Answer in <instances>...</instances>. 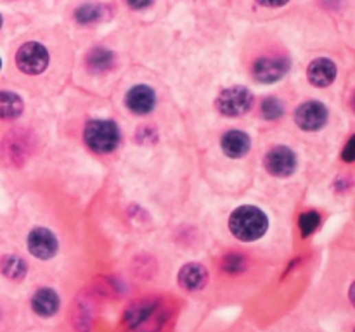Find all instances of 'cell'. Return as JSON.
<instances>
[{
    "label": "cell",
    "mask_w": 355,
    "mask_h": 332,
    "mask_svg": "<svg viewBox=\"0 0 355 332\" xmlns=\"http://www.w3.org/2000/svg\"><path fill=\"white\" fill-rule=\"evenodd\" d=\"M265 170L274 177H288L297 168V156L290 147L284 145H277V147L271 149L264 159Z\"/></svg>",
    "instance_id": "cell-5"
},
{
    "label": "cell",
    "mask_w": 355,
    "mask_h": 332,
    "mask_svg": "<svg viewBox=\"0 0 355 332\" xmlns=\"http://www.w3.org/2000/svg\"><path fill=\"white\" fill-rule=\"evenodd\" d=\"M262 112L267 119H277L279 116H283V104H281L279 99L268 97L262 104Z\"/></svg>",
    "instance_id": "cell-20"
},
{
    "label": "cell",
    "mask_w": 355,
    "mask_h": 332,
    "mask_svg": "<svg viewBox=\"0 0 355 332\" xmlns=\"http://www.w3.org/2000/svg\"><path fill=\"white\" fill-rule=\"evenodd\" d=\"M288 0H258V4L265 5V8H279V5L286 4Z\"/></svg>",
    "instance_id": "cell-24"
},
{
    "label": "cell",
    "mask_w": 355,
    "mask_h": 332,
    "mask_svg": "<svg viewBox=\"0 0 355 332\" xmlns=\"http://www.w3.org/2000/svg\"><path fill=\"white\" fill-rule=\"evenodd\" d=\"M253 106V95L244 87H231L217 99V109L224 116H241Z\"/></svg>",
    "instance_id": "cell-4"
},
{
    "label": "cell",
    "mask_w": 355,
    "mask_h": 332,
    "mask_svg": "<svg viewBox=\"0 0 355 332\" xmlns=\"http://www.w3.org/2000/svg\"><path fill=\"white\" fill-rule=\"evenodd\" d=\"M222 151L229 158H243L250 151V137L241 130H231L222 137Z\"/></svg>",
    "instance_id": "cell-14"
},
{
    "label": "cell",
    "mask_w": 355,
    "mask_h": 332,
    "mask_svg": "<svg viewBox=\"0 0 355 332\" xmlns=\"http://www.w3.org/2000/svg\"><path fill=\"white\" fill-rule=\"evenodd\" d=\"M2 158L8 165L21 166L25 163L26 156L30 154V141L25 135V132L16 130L5 137L4 144H2Z\"/></svg>",
    "instance_id": "cell-7"
},
{
    "label": "cell",
    "mask_w": 355,
    "mask_h": 332,
    "mask_svg": "<svg viewBox=\"0 0 355 332\" xmlns=\"http://www.w3.org/2000/svg\"><path fill=\"white\" fill-rule=\"evenodd\" d=\"M25 104L23 99L14 92H0V118L16 119L21 116Z\"/></svg>",
    "instance_id": "cell-15"
},
{
    "label": "cell",
    "mask_w": 355,
    "mask_h": 332,
    "mask_svg": "<svg viewBox=\"0 0 355 332\" xmlns=\"http://www.w3.org/2000/svg\"><path fill=\"white\" fill-rule=\"evenodd\" d=\"M16 64L26 75H41L49 64V52L38 42H28L16 54Z\"/></svg>",
    "instance_id": "cell-3"
},
{
    "label": "cell",
    "mask_w": 355,
    "mask_h": 332,
    "mask_svg": "<svg viewBox=\"0 0 355 332\" xmlns=\"http://www.w3.org/2000/svg\"><path fill=\"white\" fill-rule=\"evenodd\" d=\"M288 71V62L281 58H262L253 64V76L262 83H274Z\"/></svg>",
    "instance_id": "cell-9"
},
{
    "label": "cell",
    "mask_w": 355,
    "mask_h": 332,
    "mask_svg": "<svg viewBox=\"0 0 355 332\" xmlns=\"http://www.w3.org/2000/svg\"><path fill=\"white\" fill-rule=\"evenodd\" d=\"M0 66H2V61H0Z\"/></svg>",
    "instance_id": "cell-27"
},
{
    "label": "cell",
    "mask_w": 355,
    "mask_h": 332,
    "mask_svg": "<svg viewBox=\"0 0 355 332\" xmlns=\"http://www.w3.org/2000/svg\"><path fill=\"white\" fill-rule=\"evenodd\" d=\"M208 281V272L203 265L200 263H189L182 267L179 274V282L187 291H200L205 287Z\"/></svg>",
    "instance_id": "cell-13"
},
{
    "label": "cell",
    "mask_w": 355,
    "mask_h": 332,
    "mask_svg": "<svg viewBox=\"0 0 355 332\" xmlns=\"http://www.w3.org/2000/svg\"><path fill=\"white\" fill-rule=\"evenodd\" d=\"M30 253L41 260H49L58 253V239L47 228H35L28 237Z\"/></svg>",
    "instance_id": "cell-8"
},
{
    "label": "cell",
    "mask_w": 355,
    "mask_h": 332,
    "mask_svg": "<svg viewBox=\"0 0 355 332\" xmlns=\"http://www.w3.org/2000/svg\"><path fill=\"white\" fill-rule=\"evenodd\" d=\"M308 82L315 87H328L336 78V66L331 59L321 58L310 62L307 69Z\"/></svg>",
    "instance_id": "cell-11"
},
{
    "label": "cell",
    "mask_w": 355,
    "mask_h": 332,
    "mask_svg": "<svg viewBox=\"0 0 355 332\" xmlns=\"http://www.w3.org/2000/svg\"><path fill=\"white\" fill-rule=\"evenodd\" d=\"M267 215L257 206H241L229 218V228L236 239L251 242L267 232Z\"/></svg>",
    "instance_id": "cell-1"
},
{
    "label": "cell",
    "mask_w": 355,
    "mask_h": 332,
    "mask_svg": "<svg viewBox=\"0 0 355 332\" xmlns=\"http://www.w3.org/2000/svg\"><path fill=\"white\" fill-rule=\"evenodd\" d=\"M113 59H115L113 58V52L106 51V49H94V51L89 54L87 64L92 71L101 73V71H106V69L111 68Z\"/></svg>",
    "instance_id": "cell-17"
},
{
    "label": "cell",
    "mask_w": 355,
    "mask_h": 332,
    "mask_svg": "<svg viewBox=\"0 0 355 332\" xmlns=\"http://www.w3.org/2000/svg\"><path fill=\"white\" fill-rule=\"evenodd\" d=\"M224 268L227 272H241L244 268V258L241 254H229L224 260Z\"/></svg>",
    "instance_id": "cell-22"
},
{
    "label": "cell",
    "mask_w": 355,
    "mask_h": 332,
    "mask_svg": "<svg viewBox=\"0 0 355 332\" xmlns=\"http://www.w3.org/2000/svg\"><path fill=\"white\" fill-rule=\"evenodd\" d=\"M32 308L41 317H51L59 310V296L49 287L38 289L32 298Z\"/></svg>",
    "instance_id": "cell-12"
},
{
    "label": "cell",
    "mask_w": 355,
    "mask_h": 332,
    "mask_svg": "<svg viewBox=\"0 0 355 332\" xmlns=\"http://www.w3.org/2000/svg\"><path fill=\"white\" fill-rule=\"evenodd\" d=\"M0 268H2V274L12 281H21L26 275V261L19 257H14V254L2 258Z\"/></svg>",
    "instance_id": "cell-16"
},
{
    "label": "cell",
    "mask_w": 355,
    "mask_h": 332,
    "mask_svg": "<svg viewBox=\"0 0 355 332\" xmlns=\"http://www.w3.org/2000/svg\"><path fill=\"white\" fill-rule=\"evenodd\" d=\"M319 224L321 217L319 213H315V211H307V213L301 215L300 220H298V225H300V230L304 237H307L312 232H315V228L319 227Z\"/></svg>",
    "instance_id": "cell-19"
},
{
    "label": "cell",
    "mask_w": 355,
    "mask_h": 332,
    "mask_svg": "<svg viewBox=\"0 0 355 332\" xmlns=\"http://www.w3.org/2000/svg\"><path fill=\"white\" fill-rule=\"evenodd\" d=\"M156 104V95L148 85H135L127 94V108L135 115H148Z\"/></svg>",
    "instance_id": "cell-10"
},
{
    "label": "cell",
    "mask_w": 355,
    "mask_h": 332,
    "mask_svg": "<svg viewBox=\"0 0 355 332\" xmlns=\"http://www.w3.org/2000/svg\"><path fill=\"white\" fill-rule=\"evenodd\" d=\"M128 5L134 9H144L151 4V0H127Z\"/></svg>",
    "instance_id": "cell-25"
},
{
    "label": "cell",
    "mask_w": 355,
    "mask_h": 332,
    "mask_svg": "<svg viewBox=\"0 0 355 332\" xmlns=\"http://www.w3.org/2000/svg\"><path fill=\"white\" fill-rule=\"evenodd\" d=\"M341 158H343L347 163L354 161V158H355V154H354V137H352L350 141H348L347 147H345V151L341 152Z\"/></svg>",
    "instance_id": "cell-23"
},
{
    "label": "cell",
    "mask_w": 355,
    "mask_h": 332,
    "mask_svg": "<svg viewBox=\"0 0 355 332\" xmlns=\"http://www.w3.org/2000/svg\"><path fill=\"white\" fill-rule=\"evenodd\" d=\"M84 139L94 152L108 154L120 144V130L115 123L108 121V119H94V121L87 123Z\"/></svg>",
    "instance_id": "cell-2"
},
{
    "label": "cell",
    "mask_w": 355,
    "mask_h": 332,
    "mask_svg": "<svg viewBox=\"0 0 355 332\" xmlns=\"http://www.w3.org/2000/svg\"><path fill=\"white\" fill-rule=\"evenodd\" d=\"M0 26H2V16H0Z\"/></svg>",
    "instance_id": "cell-26"
},
{
    "label": "cell",
    "mask_w": 355,
    "mask_h": 332,
    "mask_svg": "<svg viewBox=\"0 0 355 332\" xmlns=\"http://www.w3.org/2000/svg\"><path fill=\"white\" fill-rule=\"evenodd\" d=\"M156 305L152 303H135L132 305L130 308H128L127 311V322L132 325V327H135V325H139L141 322H144L146 318L151 315V311L154 310Z\"/></svg>",
    "instance_id": "cell-18"
},
{
    "label": "cell",
    "mask_w": 355,
    "mask_h": 332,
    "mask_svg": "<svg viewBox=\"0 0 355 332\" xmlns=\"http://www.w3.org/2000/svg\"><path fill=\"white\" fill-rule=\"evenodd\" d=\"M98 18H99V9L95 8V5H84V8H80L78 11H76V21L84 23V25L95 21Z\"/></svg>",
    "instance_id": "cell-21"
},
{
    "label": "cell",
    "mask_w": 355,
    "mask_h": 332,
    "mask_svg": "<svg viewBox=\"0 0 355 332\" xmlns=\"http://www.w3.org/2000/svg\"><path fill=\"white\" fill-rule=\"evenodd\" d=\"M295 121L301 130L315 132L326 125L328 121V109L323 102L310 101L301 104L300 108L295 111Z\"/></svg>",
    "instance_id": "cell-6"
}]
</instances>
